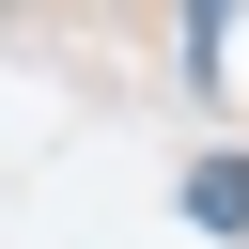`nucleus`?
I'll use <instances>...</instances> for the list:
<instances>
[{"label":"nucleus","mask_w":249,"mask_h":249,"mask_svg":"<svg viewBox=\"0 0 249 249\" xmlns=\"http://www.w3.org/2000/svg\"><path fill=\"white\" fill-rule=\"evenodd\" d=\"M218 47H233V0H187V78H218Z\"/></svg>","instance_id":"nucleus-2"},{"label":"nucleus","mask_w":249,"mask_h":249,"mask_svg":"<svg viewBox=\"0 0 249 249\" xmlns=\"http://www.w3.org/2000/svg\"><path fill=\"white\" fill-rule=\"evenodd\" d=\"M187 218L202 233H249V156H187Z\"/></svg>","instance_id":"nucleus-1"}]
</instances>
